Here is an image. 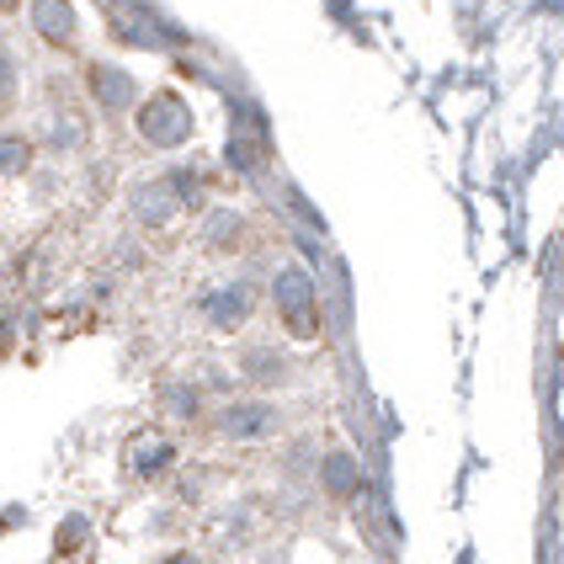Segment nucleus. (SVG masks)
<instances>
[{
  "mask_svg": "<svg viewBox=\"0 0 564 564\" xmlns=\"http://www.w3.org/2000/svg\"><path fill=\"white\" fill-rule=\"evenodd\" d=\"M272 304H278L282 325L293 330V341H314L319 330V288L304 267H282L272 278Z\"/></svg>",
  "mask_w": 564,
  "mask_h": 564,
  "instance_id": "obj_1",
  "label": "nucleus"
},
{
  "mask_svg": "<svg viewBox=\"0 0 564 564\" xmlns=\"http://www.w3.org/2000/svg\"><path fill=\"white\" fill-rule=\"evenodd\" d=\"M133 128L150 150H176L192 139V107L176 91H155L139 112H133Z\"/></svg>",
  "mask_w": 564,
  "mask_h": 564,
  "instance_id": "obj_2",
  "label": "nucleus"
},
{
  "mask_svg": "<svg viewBox=\"0 0 564 564\" xmlns=\"http://www.w3.org/2000/svg\"><path fill=\"white\" fill-rule=\"evenodd\" d=\"M278 426H282L278 405H261V400H240V405L219 410V432L229 442H261V437H272Z\"/></svg>",
  "mask_w": 564,
  "mask_h": 564,
  "instance_id": "obj_3",
  "label": "nucleus"
},
{
  "mask_svg": "<svg viewBox=\"0 0 564 564\" xmlns=\"http://www.w3.org/2000/svg\"><path fill=\"white\" fill-rule=\"evenodd\" d=\"M176 458H182V447H176V437H165V432H139L123 453L133 479H160L165 469H176Z\"/></svg>",
  "mask_w": 564,
  "mask_h": 564,
  "instance_id": "obj_4",
  "label": "nucleus"
},
{
  "mask_svg": "<svg viewBox=\"0 0 564 564\" xmlns=\"http://www.w3.org/2000/svg\"><path fill=\"white\" fill-rule=\"evenodd\" d=\"M28 22L43 43L69 48L80 37V17H75V0H28Z\"/></svg>",
  "mask_w": 564,
  "mask_h": 564,
  "instance_id": "obj_5",
  "label": "nucleus"
},
{
  "mask_svg": "<svg viewBox=\"0 0 564 564\" xmlns=\"http://www.w3.org/2000/svg\"><path fill=\"white\" fill-rule=\"evenodd\" d=\"M251 310H256L251 282H224V288H214V293L203 299L208 325H219V330H240V325L251 319Z\"/></svg>",
  "mask_w": 564,
  "mask_h": 564,
  "instance_id": "obj_6",
  "label": "nucleus"
},
{
  "mask_svg": "<svg viewBox=\"0 0 564 564\" xmlns=\"http://www.w3.org/2000/svg\"><path fill=\"white\" fill-rule=\"evenodd\" d=\"M86 80H91V96L107 107V112H128L133 96H139V80H133L128 69H118V64H91Z\"/></svg>",
  "mask_w": 564,
  "mask_h": 564,
  "instance_id": "obj_7",
  "label": "nucleus"
},
{
  "mask_svg": "<svg viewBox=\"0 0 564 564\" xmlns=\"http://www.w3.org/2000/svg\"><path fill=\"white\" fill-rule=\"evenodd\" d=\"M319 479H325V496H330V501H351V496L362 490V464H357V453H346V447L325 453Z\"/></svg>",
  "mask_w": 564,
  "mask_h": 564,
  "instance_id": "obj_8",
  "label": "nucleus"
},
{
  "mask_svg": "<svg viewBox=\"0 0 564 564\" xmlns=\"http://www.w3.org/2000/svg\"><path fill=\"white\" fill-rule=\"evenodd\" d=\"M182 203H176V192L165 187V182H150V187H133V214L144 224H165L176 214Z\"/></svg>",
  "mask_w": 564,
  "mask_h": 564,
  "instance_id": "obj_9",
  "label": "nucleus"
},
{
  "mask_svg": "<svg viewBox=\"0 0 564 564\" xmlns=\"http://www.w3.org/2000/svg\"><path fill=\"white\" fill-rule=\"evenodd\" d=\"M28 165H32L28 139H17V133H11V139H0V176H22Z\"/></svg>",
  "mask_w": 564,
  "mask_h": 564,
  "instance_id": "obj_10",
  "label": "nucleus"
},
{
  "mask_svg": "<svg viewBox=\"0 0 564 564\" xmlns=\"http://www.w3.org/2000/svg\"><path fill=\"white\" fill-rule=\"evenodd\" d=\"M171 410H176L182 421H192V415H197V389H187V383H176V389H171Z\"/></svg>",
  "mask_w": 564,
  "mask_h": 564,
  "instance_id": "obj_11",
  "label": "nucleus"
},
{
  "mask_svg": "<svg viewBox=\"0 0 564 564\" xmlns=\"http://www.w3.org/2000/svg\"><path fill=\"white\" fill-rule=\"evenodd\" d=\"M11 86H17V59L0 48V96H11Z\"/></svg>",
  "mask_w": 564,
  "mask_h": 564,
  "instance_id": "obj_12",
  "label": "nucleus"
},
{
  "mask_svg": "<svg viewBox=\"0 0 564 564\" xmlns=\"http://www.w3.org/2000/svg\"><path fill=\"white\" fill-rule=\"evenodd\" d=\"M160 564H203L197 554H171V560H160Z\"/></svg>",
  "mask_w": 564,
  "mask_h": 564,
  "instance_id": "obj_13",
  "label": "nucleus"
},
{
  "mask_svg": "<svg viewBox=\"0 0 564 564\" xmlns=\"http://www.w3.org/2000/svg\"><path fill=\"white\" fill-rule=\"evenodd\" d=\"M22 6H28V0H0V11H6V17H11V11H22Z\"/></svg>",
  "mask_w": 564,
  "mask_h": 564,
  "instance_id": "obj_14",
  "label": "nucleus"
}]
</instances>
